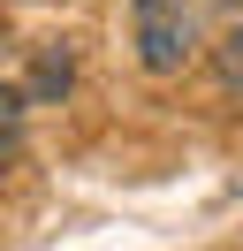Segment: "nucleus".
Listing matches in <instances>:
<instances>
[{"label": "nucleus", "instance_id": "f257e3e1", "mask_svg": "<svg viewBox=\"0 0 243 251\" xmlns=\"http://www.w3.org/2000/svg\"><path fill=\"white\" fill-rule=\"evenodd\" d=\"M137 46H145L152 69H175L190 53V16H182L175 0H137Z\"/></svg>", "mask_w": 243, "mask_h": 251}, {"label": "nucleus", "instance_id": "f03ea898", "mask_svg": "<svg viewBox=\"0 0 243 251\" xmlns=\"http://www.w3.org/2000/svg\"><path fill=\"white\" fill-rule=\"evenodd\" d=\"M15 145H23V99H15L8 84H0V160H8Z\"/></svg>", "mask_w": 243, "mask_h": 251}]
</instances>
